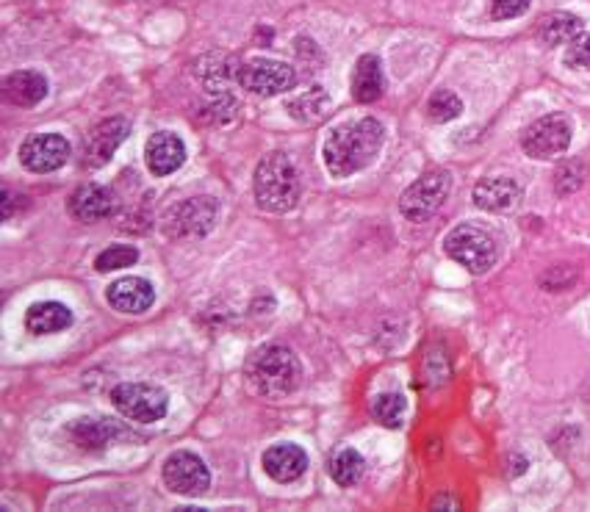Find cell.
Returning <instances> with one entry per match:
<instances>
[{"mask_svg":"<svg viewBox=\"0 0 590 512\" xmlns=\"http://www.w3.org/2000/svg\"><path fill=\"white\" fill-rule=\"evenodd\" d=\"M383 142H386V128L383 122L372 117L338 125L336 131L327 136L325 150H322L327 172L333 178H350L372 164L377 153L383 150Z\"/></svg>","mask_w":590,"mask_h":512,"instance_id":"cell-1","label":"cell"},{"mask_svg":"<svg viewBox=\"0 0 590 512\" xmlns=\"http://www.w3.org/2000/svg\"><path fill=\"white\" fill-rule=\"evenodd\" d=\"M244 377L255 393L266 399H283L297 391L302 380V366L297 355L286 346H266L247 360Z\"/></svg>","mask_w":590,"mask_h":512,"instance_id":"cell-2","label":"cell"},{"mask_svg":"<svg viewBox=\"0 0 590 512\" xmlns=\"http://www.w3.org/2000/svg\"><path fill=\"white\" fill-rule=\"evenodd\" d=\"M255 200L269 214H286L300 200V172L286 153L266 155L255 169Z\"/></svg>","mask_w":590,"mask_h":512,"instance_id":"cell-3","label":"cell"},{"mask_svg":"<svg viewBox=\"0 0 590 512\" xmlns=\"http://www.w3.org/2000/svg\"><path fill=\"white\" fill-rule=\"evenodd\" d=\"M444 250L452 261L466 266L471 274H485L499 258L494 236L477 225H458L444 239Z\"/></svg>","mask_w":590,"mask_h":512,"instance_id":"cell-4","label":"cell"},{"mask_svg":"<svg viewBox=\"0 0 590 512\" xmlns=\"http://www.w3.org/2000/svg\"><path fill=\"white\" fill-rule=\"evenodd\" d=\"M111 402L122 416L131 418L136 424H156L167 416L169 396L156 385L147 382H122L111 391Z\"/></svg>","mask_w":590,"mask_h":512,"instance_id":"cell-5","label":"cell"},{"mask_svg":"<svg viewBox=\"0 0 590 512\" xmlns=\"http://www.w3.org/2000/svg\"><path fill=\"white\" fill-rule=\"evenodd\" d=\"M449 189H452L449 172H444V169L427 172L424 178L416 180V183L408 186V191L402 194L399 211H402V216L410 219V222H427V219L446 203Z\"/></svg>","mask_w":590,"mask_h":512,"instance_id":"cell-6","label":"cell"},{"mask_svg":"<svg viewBox=\"0 0 590 512\" xmlns=\"http://www.w3.org/2000/svg\"><path fill=\"white\" fill-rule=\"evenodd\" d=\"M247 92L261 97H275L289 92L291 86L297 84V72L286 61L275 59H253L247 64H239V75H236Z\"/></svg>","mask_w":590,"mask_h":512,"instance_id":"cell-7","label":"cell"},{"mask_svg":"<svg viewBox=\"0 0 590 512\" xmlns=\"http://www.w3.org/2000/svg\"><path fill=\"white\" fill-rule=\"evenodd\" d=\"M164 482L172 493L197 499L211 488V471L194 452H172L164 460Z\"/></svg>","mask_w":590,"mask_h":512,"instance_id":"cell-8","label":"cell"},{"mask_svg":"<svg viewBox=\"0 0 590 512\" xmlns=\"http://www.w3.org/2000/svg\"><path fill=\"white\" fill-rule=\"evenodd\" d=\"M214 219H217V203L211 197H192L169 211L164 230L172 239H200L214 227Z\"/></svg>","mask_w":590,"mask_h":512,"instance_id":"cell-9","label":"cell"},{"mask_svg":"<svg viewBox=\"0 0 590 512\" xmlns=\"http://www.w3.org/2000/svg\"><path fill=\"white\" fill-rule=\"evenodd\" d=\"M571 144V122L563 114H549L535 120L521 136V147L530 158H554L566 153Z\"/></svg>","mask_w":590,"mask_h":512,"instance_id":"cell-10","label":"cell"},{"mask_svg":"<svg viewBox=\"0 0 590 512\" xmlns=\"http://www.w3.org/2000/svg\"><path fill=\"white\" fill-rule=\"evenodd\" d=\"M70 158V142L59 136V133H37L23 144L20 150V161L25 169L45 175V172H56L67 164Z\"/></svg>","mask_w":590,"mask_h":512,"instance_id":"cell-11","label":"cell"},{"mask_svg":"<svg viewBox=\"0 0 590 512\" xmlns=\"http://www.w3.org/2000/svg\"><path fill=\"white\" fill-rule=\"evenodd\" d=\"M131 133V122L122 117H111L97 125L95 131L89 133L84 144V164L86 167H103L109 164L111 155L120 150V144L128 139Z\"/></svg>","mask_w":590,"mask_h":512,"instance_id":"cell-12","label":"cell"},{"mask_svg":"<svg viewBox=\"0 0 590 512\" xmlns=\"http://www.w3.org/2000/svg\"><path fill=\"white\" fill-rule=\"evenodd\" d=\"M183 161H186V144L178 133L158 131L147 139L145 164L156 178H167L172 172H178Z\"/></svg>","mask_w":590,"mask_h":512,"instance_id":"cell-13","label":"cell"},{"mask_svg":"<svg viewBox=\"0 0 590 512\" xmlns=\"http://www.w3.org/2000/svg\"><path fill=\"white\" fill-rule=\"evenodd\" d=\"M261 463L269 477L286 485V482H297L308 471V454L297 443H275L272 449H266Z\"/></svg>","mask_w":590,"mask_h":512,"instance_id":"cell-14","label":"cell"},{"mask_svg":"<svg viewBox=\"0 0 590 512\" xmlns=\"http://www.w3.org/2000/svg\"><path fill=\"white\" fill-rule=\"evenodd\" d=\"M70 214L78 222H89L92 225V222H100V219H109V216L117 214V200H114V194L106 186L86 183L70 197Z\"/></svg>","mask_w":590,"mask_h":512,"instance_id":"cell-15","label":"cell"},{"mask_svg":"<svg viewBox=\"0 0 590 512\" xmlns=\"http://www.w3.org/2000/svg\"><path fill=\"white\" fill-rule=\"evenodd\" d=\"M521 200V186L513 178H485L474 186V205L488 214H507Z\"/></svg>","mask_w":590,"mask_h":512,"instance_id":"cell-16","label":"cell"},{"mask_svg":"<svg viewBox=\"0 0 590 512\" xmlns=\"http://www.w3.org/2000/svg\"><path fill=\"white\" fill-rule=\"evenodd\" d=\"M106 299L114 310L120 313H145L156 302V288L147 283L145 277H122L111 283Z\"/></svg>","mask_w":590,"mask_h":512,"instance_id":"cell-17","label":"cell"},{"mask_svg":"<svg viewBox=\"0 0 590 512\" xmlns=\"http://www.w3.org/2000/svg\"><path fill=\"white\" fill-rule=\"evenodd\" d=\"M122 435V429L117 424H111L106 418H75L73 424L67 427V438L84 449V452H100Z\"/></svg>","mask_w":590,"mask_h":512,"instance_id":"cell-18","label":"cell"},{"mask_svg":"<svg viewBox=\"0 0 590 512\" xmlns=\"http://www.w3.org/2000/svg\"><path fill=\"white\" fill-rule=\"evenodd\" d=\"M73 324V310L64 302H34L25 313V330L31 335H53Z\"/></svg>","mask_w":590,"mask_h":512,"instance_id":"cell-19","label":"cell"},{"mask_svg":"<svg viewBox=\"0 0 590 512\" xmlns=\"http://www.w3.org/2000/svg\"><path fill=\"white\" fill-rule=\"evenodd\" d=\"M3 92L6 97L12 100L14 106H37L45 100L48 95V78L42 72L34 70H23V72H12L6 81H3Z\"/></svg>","mask_w":590,"mask_h":512,"instance_id":"cell-20","label":"cell"},{"mask_svg":"<svg viewBox=\"0 0 590 512\" xmlns=\"http://www.w3.org/2000/svg\"><path fill=\"white\" fill-rule=\"evenodd\" d=\"M383 86H386V78H383V64L377 56L366 53L355 64V75H352V97L358 103H374L377 97L383 95Z\"/></svg>","mask_w":590,"mask_h":512,"instance_id":"cell-21","label":"cell"},{"mask_svg":"<svg viewBox=\"0 0 590 512\" xmlns=\"http://www.w3.org/2000/svg\"><path fill=\"white\" fill-rule=\"evenodd\" d=\"M582 20L577 14L568 12H552L546 14L538 25V36H541L546 45H571L574 39L582 36Z\"/></svg>","mask_w":590,"mask_h":512,"instance_id":"cell-22","label":"cell"},{"mask_svg":"<svg viewBox=\"0 0 590 512\" xmlns=\"http://www.w3.org/2000/svg\"><path fill=\"white\" fill-rule=\"evenodd\" d=\"M286 111H289L294 120L316 125V122L325 120L327 111H330V95H327L322 86H311L308 92L291 97L289 103H286Z\"/></svg>","mask_w":590,"mask_h":512,"instance_id":"cell-23","label":"cell"},{"mask_svg":"<svg viewBox=\"0 0 590 512\" xmlns=\"http://www.w3.org/2000/svg\"><path fill=\"white\" fill-rule=\"evenodd\" d=\"M197 75H200V81H203L208 92H222V86L239 75V64L233 61V56L211 53V56H205L197 64Z\"/></svg>","mask_w":590,"mask_h":512,"instance_id":"cell-24","label":"cell"},{"mask_svg":"<svg viewBox=\"0 0 590 512\" xmlns=\"http://www.w3.org/2000/svg\"><path fill=\"white\" fill-rule=\"evenodd\" d=\"M363 471H366V460H363L361 452L355 449H341V452L330 460V477L341 488H352L363 479Z\"/></svg>","mask_w":590,"mask_h":512,"instance_id":"cell-25","label":"cell"},{"mask_svg":"<svg viewBox=\"0 0 590 512\" xmlns=\"http://www.w3.org/2000/svg\"><path fill=\"white\" fill-rule=\"evenodd\" d=\"M405 410H408V402H405V396H399V393H380L372 405L374 418H377L383 427L391 429H397L399 424H402Z\"/></svg>","mask_w":590,"mask_h":512,"instance_id":"cell-26","label":"cell"},{"mask_svg":"<svg viewBox=\"0 0 590 512\" xmlns=\"http://www.w3.org/2000/svg\"><path fill=\"white\" fill-rule=\"evenodd\" d=\"M427 114H430V120L433 122L458 120L460 114H463V100H460L455 92L441 89V92H435V95L427 100Z\"/></svg>","mask_w":590,"mask_h":512,"instance_id":"cell-27","label":"cell"},{"mask_svg":"<svg viewBox=\"0 0 590 512\" xmlns=\"http://www.w3.org/2000/svg\"><path fill=\"white\" fill-rule=\"evenodd\" d=\"M136 261H139V250L136 247L117 244V247H109V250H103L97 255L95 269L97 272H117V269H128Z\"/></svg>","mask_w":590,"mask_h":512,"instance_id":"cell-28","label":"cell"},{"mask_svg":"<svg viewBox=\"0 0 590 512\" xmlns=\"http://www.w3.org/2000/svg\"><path fill=\"white\" fill-rule=\"evenodd\" d=\"M566 64L568 67H577V70L590 72V36L588 34H582L579 39H574V42L568 45Z\"/></svg>","mask_w":590,"mask_h":512,"instance_id":"cell-29","label":"cell"},{"mask_svg":"<svg viewBox=\"0 0 590 512\" xmlns=\"http://www.w3.org/2000/svg\"><path fill=\"white\" fill-rule=\"evenodd\" d=\"M532 0H491V14L496 20H516L530 9Z\"/></svg>","mask_w":590,"mask_h":512,"instance_id":"cell-30","label":"cell"},{"mask_svg":"<svg viewBox=\"0 0 590 512\" xmlns=\"http://www.w3.org/2000/svg\"><path fill=\"white\" fill-rule=\"evenodd\" d=\"M582 186V167L579 164H568L557 172V191L560 194H571Z\"/></svg>","mask_w":590,"mask_h":512,"instance_id":"cell-31","label":"cell"},{"mask_svg":"<svg viewBox=\"0 0 590 512\" xmlns=\"http://www.w3.org/2000/svg\"><path fill=\"white\" fill-rule=\"evenodd\" d=\"M433 507L438 510V507H449V510H458L460 504L455 499H449V496H441V499L433 501Z\"/></svg>","mask_w":590,"mask_h":512,"instance_id":"cell-32","label":"cell"}]
</instances>
